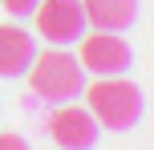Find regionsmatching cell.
Returning <instances> with one entry per match:
<instances>
[{"mask_svg":"<svg viewBox=\"0 0 154 150\" xmlns=\"http://www.w3.org/2000/svg\"><path fill=\"white\" fill-rule=\"evenodd\" d=\"M77 65L97 77H109V73H126L134 65V49L122 32H101L93 29L89 37L81 32V53H77Z\"/></svg>","mask_w":154,"mask_h":150,"instance_id":"3957f363","label":"cell"},{"mask_svg":"<svg viewBox=\"0 0 154 150\" xmlns=\"http://www.w3.org/2000/svg\"><path fill=\"white\" fill-rule=\"evenodd\" d=\"M37 32L49 45H73L85 32V12L81 0H37Z\"/></svg>","mask_w":154,"mask_h":150,"instance_id":"277c9868","label":"cell"},{"mask_svg":"<svg viewBox=\"0 0 154 150\" xmlns=\"http://www.w3.org/2000/svg\"><path fill=\"white\" fill-rule=\"evenodd\" d=\"M32 53H37V45H32V37L24 29L0 24V77H20L29 69Z\"/></svg>","mask_w":154,"mask_h":150,"instance_id":"52a82bcc","label":"cell"},{"mask_svg":"<svg viewBox=\"0 0 154 150\" xmlns=\"http://www.w3.org/2000/svg\"><path fill=\"white\" fill-rule=\"evenodd\" d=\"M85 24L101 32H126L138 20V0H81Z\"/></svg>","mask_w":154,"mask_h":150,"instance_id":"8992f818","label":"cell"},{"mask_svg":"<svg viewBox=\"0 0 154 150\" xmlns=\"http://www.w3.org/2000/svg\"><path fill=\"white\" fill-rule=\"evenodd\" d=\"M0 4L8 8V16H29L37 8V0H0Z\"/></svg>","mask_w":154,"mask_h":150,"instance_id":"ba28073f","label":"cell"},{"mask_svg":"<svg viewBox=\"0 0 154 150\" xmlns=\"http://www.w3.org/2000/svg\"><path fill=\"white\" fill-rule=\"evenodd\" d=\"M0 146H16V150H20L24 138H16V134H0Z\"/></svg>","mask_w":154,"mask_h":150,"instance_id":"9c48e42d","label":"cell"},{"mask_svg":"<svg viewBox=\"0 0 154 150\" xmlns=\"http://www.w3.org/2000/svg\"><path fill=\"white\" fill-rule=\"evenodd\" d=\"M85 93V110L97 118L101 130H134L146 114V93H142L134 81H126L122 73H109V77H97L93 85H81Z\"/></svg>","mask_w":154,"mask_h":150,"instance_id":"6da1fadb","label":"cell"},{"mask_svg":"<svg viewBox=\"0 0 154 150\" xmlns=\"http://www.w3.org/2000/svg\"><path fill=\"white\" fill-rule=\"evenodd\" d=\"M49 134H53V142L65 146V150H89L93 142H97L101 126H97V118H93L85 106L61 102V106H57V114L49 118Z\"/></svg>","mask_w":154,"mask_h":150,"instance_id":"5b68a950","label":"cell"},{"mask_svg":"<svg viewBox=\"0 0 154 150\" xmlns=\"http://www.w3.org/2000/svg\"><path fill=\"white\" fill-rule=\"evenodd\" d=\"M24 73H29L32 93H37L41 102H49V106H61V102L81 97V85H85V69L77 65L73 53H65L61 45L45 49L41 57L32 53V61H29Z\"/></svg>","mask_w":154,"mask_h":150,"instance_id":"7a4b0ae2","label":"cell"}]
</instances>
